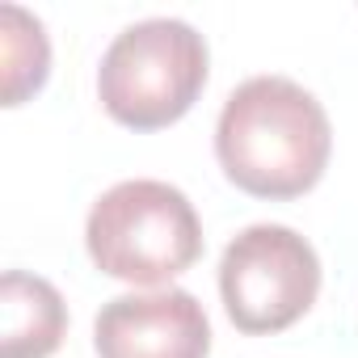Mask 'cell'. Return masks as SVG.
Here are the masks:
<instances>
[{
    "mask_svg": "<svg viewBox=\"0 0 358 358\" xmlns=\"http://www.w3.org/2000/svg\"><path fill=\"white\" fill-rule=\"evenodd\" d=\"M0 358H51L68 333V308L64 295L26 270H9L0 282Z\"/></svg>",
    "mask_w": 358,
    "mask_h": 358,
    "instance_id": "6",
    "label": "cell"
},
{
    "mask_svg": "<svg viewBox=\"0 0 358 358\" xmlns=\"http://www.w3.org/2000/svg\"><path fill=\"white\" fill-rule=\"evenodd\" d=\"M220 295L241 333H282L316 303L320 257L295 228L253 224L224 249Z\"/></svg>",
    "mask_w": 358,
    "mask_h": 358,
    "instance_id": "4",
    "label": "cell"
},
{
    "mask_svg": "<svg viewBox=\"0 0 358 358\" xmlns=\"http://www.w3.org/2000/svg\"><path fill=\"white\" fill-rule=\"evenodd\" d=\"M207 85V43L177 17L127 26L101 55L97 97L131 131H160L186 118Z\"/></svg>",
    "mask_w": 358,
    "mask_h": 358,
    "instance_id": "3",
    "label": "cell"
},
{
    "mask_svg": "<svg viewBox=\"0 0 358 358\" xmlns=\"http://www.w3.org/2000/svg\"><path fill=\"white\" fill-rule=\"evenodd\" d=\"M0 51H5V106H22L47 85L51 72V43L43 34V22L17 5H5L0 9Z\"/></svg>",
    "mask_w": 358,
    "mask_h": 358,
    "instance_id": "7",
    "label": "cell"
},
{
    "mask_svg": "<svg viewBox=\"0 0 358 358\" xmlns=\"http://www.w3.org/2000/svg\"><path fill=\"white\" fill-rule=\"evenodd\" d=\"M324 106L287 76H253L232 89L215 122V156L228 182L253 199H299L329 164Z\"/></svg>",
    "mask_w": 358,
    "mask_h": 358,
    "instance_id": "1",
    "label": "cell"
},
{
    "mask_svg": "<svg viewBox=\"0 0 358 358\" xmlns=\"http://www.w3.org/2000/svg\"><path fill=\"white\" fill-rule=\"evenodd\" d=\"M85 245L101 274L135 287H160L203 257V224L177 186L135 177L93 203Z\"/></svg>",
    "mask_w": 358,
    "mask_h": 358,
    "instance_id": "2",
    "label": "cell"
},
{
    "mask_svg": "<svg viewBox=\"0 0 358 358\" xmlns=\"http://www.w3.org/2000/svg\"><path fill=\"white\" fill-rule=\"evenodd\" d=\"M93 345L101 358H207L211 320L182 287L118 295L97 312Z\"/></svg>",
    "mask_w": 358,
    "mask_h": 358,
    "instance_id": "5",
    "label": "cell"
}]
</instances>
